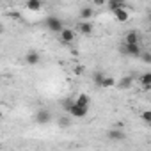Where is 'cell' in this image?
Here are the masks:
<instances>
[{
	"instance_id": "1",
	"label": "cell",
	"mask_w": 151,
	"mask_h": 151,
	"mask_svg": "<svg viewBox=\"0 0 151 151\" xmlns=\"http://www.w3.org/2000/svg\"><path fill=\"white\" fill-rule=\"evenodd\" d=\"M46 27H48L52 32H59V34H60V30L64 29L62 22H60L59 18H55V16H48V18H46Z\"/></svg>"
},
{
	"instance_id": "2",
	"label": "cell",
	"mask_w": 151,
	"mask_h": 151,
	"mask_svg": "<svg viewBox=\"0 0 151 151\" xmlns=\"http://www.w3.org/2000/svg\"><path fill=\"white\" fill-rule=\"evenodd\" d=\"M87 110L89 109H86V107H78V105H71L69 109H68V114L69 116H73V117H86L87 116Z\"/></svg>"
},
{
	"instance_id": "3",
	"label": "cell",
	"mask_w": 151,
	"mask_h": 151,
	"mask_svg": "<svg viewBox=\"0 0 151 151\" xmlns=\"http://www.w3.org/2000/svg\"><path fill=\"white\" fill-rule=\"evenodd\" d=\"M126 55H130V57H140V46L139 45H123V48H121Z\"/></svg>"
},
{
	"instance_id": "4",
	"label": "cell",
	"mask_w": 151,
	"mask_h": 151,
	"mask_svg": "<svg viewBox=\"0 0 151 151\" xmlns=\"http://www.w3.org/2000/svg\"><path fill=\"white\" fill-rule=\"evenodd\" d=\"M50 112L46 110V109H39L37 112H36V121H37V124H46L48 121H50Z\"/></svg>"
},
{
	"instance_id": "5",
	"label": "cell",
	"mask_w": 151,
	"mask_h": 151,
	"mask_svg": "<svg viewBox=\"0 0 151 151\" xmlns=\"http://www.w3.org/2000/svg\"><path fill=\"white\" fill-rule=\"evenodd\" d=\"M114 18H116L119 23H124V22H128V20H130V13H128V9H126V7H121V9L114 11Z\"/></svg>"
},
{
	"instance_id": "6",
	"label": "cell",
	"mask_w": 151,
	"mask_h": 151,
	"mask_svg": "<svg viewBox=\"0 0 151 151\" xmlns=\"http://www.w3.org/2000/svg\"><path fill=\"white\" fill-rule=\"evenodd\" d=\"M73 39H75V30L64 27V29L60 30V41H62V43H71Z\"/></svg>"
},
{
	"instance_id": "7",
	"label": "cell",
	"mask_w": 151,
	"mask_h": 151,
	"mask_svg": "<svg viewBox=\"0 0 151 151\" xmlns=\"http://www.w3.org/2000/svg\"><path fill=\"white\" fill-rule=\"evenodd\" d=\"M73 103H75V105H78V107H86V109H89L91 98H89V94H78L77 100H75Z\"/></svg>"
},
{
	"instance_id": "8",
	"label": "cell",
	"mask_w": 151,
	"mask_h": 151,
	"mask_svg": "<svg viewBox=\"0 0 151 151\" xmlns=\"http://www.w3.org/2000/svg\"><path fill=\"white\" fill-rule=\"evenodd\" d=\"M124 45H139V34H137V30H130L124 36Z\"/></svg>"
},
{
	"instance_id": "9",
	"label": "cell",
	"mask_w": 151,
	"mask_h": 151,
	"mask_svg": "<svg viewBox=\"0 0 151 151\" xmlns=\"http://www.w3.org/2000/svg\"><path fill=\"white\" fill-rule=\"evenodd\" d=\"M25 62L30 64V66H36V64L39 62V53H37L36 50H30V52L25 55Z\"/></svg>"
},
{
	"instance_id": "10",
	"label": "cell",
	"mask_w": 151,
	"mask_h": 151,
	"mask_svg": "<svg viewBox=\"0 0 151 151\" xmlns=\"http://www.w3.org/2000/svg\"><path fill=\"white\" fill-rule=\"evenodd\" d=\"M133 86V77H123L119 82H117V87L119 89H130Z\"/></svg>"
},
{
	"instance_id": "11",
	"label": "cell",
	"mask_w": 151,
	"mask_h": 151,
	"mask_svg": "<svg viewBox=\"0 0 151 151\" xmlns=\"http://www.w3.org/2000/svg\"><path fill=\"white\" fill-rule=\"evenodd\" d=\"M25 7H27L29 11H34V13H37V11H41L43 4L39 2V0H29V2L25 4Z\"/></svg>"
},
{
	"instance_id": "12",
	"label": "cell",
	"mask_w": 151,
	"mask_h": 151,
	"mask_svg": "<svg viewBox=\"0 0 151 151\" xmlns=\"http://www.w3.org/2000/svg\"><path fill=\"white\" fill-rule=\"evenodd\" d=\"M94 16V9L93 7H84L80 9V20H91Z\"/></svg>"
},
{
	"instance_id": "13",
	"label": "cell",
	"mask_w": 151,
	"mask_h": 151,
	"mask_svg": "<svg viewBox=\"0 0 151 151\" xmlns=\"http://www.w3.org/2000/svg\"><path fill=\"white\" fill-rule=\"evenodd\" d=\"M78 29H80V32H82V34H91L94 27H93V23H91V22H80Z\"/></svg>"
},
{
	"instance_id": "14",
	"label": "cell",
	"mask_w": 151,
	"mask_h": 151,
	"mask_svg": "<svg viewBox=\"0 0 151 151\" xmlns=\"http://www.w3.org/2000/svg\"><path fill=\"white\" fill-rule=\"evenodd\" d=\"M140 86H142L146 91L151 87V73H144L142 77H140Z\"/></svg>"
},
{
	"instance_id": "15",
	"label": "cell",
	"mask_w": 151,
	"mask_h": 151,
	"mask_svg": "<svg viewBox=\"0 0 151 151\" xmlns=\"http://www.w3.org/2000/svg\"><path fill=\"white\" fill-rule=\"evenodd\" d=\"M109 139L110 140H123L124 139V133L121 130H110L109 132Z\"/></svg>"
},
{
	"instance_id": "16",
	"label": "cell",
	"mask_w": 151,
	"mask_h": 151,
	"mask_svg": "<svg viewBox=\"0 0 151 151\" xmlns=\"http://www.w3.org/2000/svg\"><path fill=\"white\" fill-rule=\"evenodd\" d=\"M112 86H116V80H114L112 77H105V78L101 80V86H100V87H112Z\"/></svg>"
},
{
	"instance_id": "17",
	"label": "cell",
	"mask_w": 151,
	"mask_h": 151,
	"mask_svg": "<svg viewBox=\"0 0 151 151\" xmlns=\"http://www.w3.org/2000/svg\"><path fill=\"white\" fill-rule=\"evenodd\" d=\"M93 78H94V84H96V86L100 87V86H101V80L105 78V75H103L101 71H96V73H94V77H93Z\"/></svg>"
},
{
	"instance_id": "18",
	"label": "cell",
	"mask_w": 151,
	"mask_h": 151,
	"mask_svg": "<svg viewBox=\"0 0 151 151\" xmlns=\"http://www.w3.org/2000/svg\"><path fill=\"white\" fill-rule=\"evenodd\" d=\"M121 7H124V4L123 2H109V9L114 13V11H117V9H121Z\"/></svg>"
},
{
	"instance_id": "19",
	"label": "cell",
	"mask_w": 151,
	"mask_h": 151,
	"mask_svg": "<svg viewBox=\"0 0 151 151\" xmlns=\"http://www.w3.org/2000/svg\"><path fill=\"white\" fill-rule=\"evenodd\" d=\"M140 117H142L146 123H151V112H149V110H144V112L140 114Z\"/></svg>"
},
{
	"instance_id": "20",
	"label": "cell",
	"mask_w": 151,
	"mask_h": 151,
	"mask_svg": "<svg viewBox=\"0 0 151 151\" xmlns=\"http://www.w3.org/2000/svg\"><path fill=\"white\" fill-rule=\"evenodd\" d=\"M59 126H60V128L69 126V119H68V117H60V119H59Z\"/></svg>"
},
{
	"instance_id": "21",
	"label": "cell",
	"mask_w": 151,
	"mask_h": 151,
	"mask_svg": "<svg viewBox=\"0 0 151 151\" xmlns=\"http://www.w3.org/2000/svg\"><path fill=\"white\" fill-rule=\"evenodd\" d=\"M140 57H142V60H144L146 64L151 62V55H149V53H140Z\"/></svg>"
},
{
	"instance_id": "22",
	"label": "cell",
	"mask_w": 151,
	"mask_h": 151,
	"mask_svg": "<svg viewBox=\"0 0 151 151\" xmlns=\"http://www.w3.org/2000/svg\"><path fill=\"white\" fill-rule=\"evenodd\" d=\"M62 105H64V109L68 110V109H69V107L73 105V100H66V101H62Z\"/></svg>"
},
{
	"instance_id": "23",
	"label": "cell",
	"mask_w": 151,
	"mask_h": 151,
	"mask_svg": "<svg viewBox=\"0 0 151 151\" xmlns=\"http://www.w3.org/2000/svg\"><path fill=\"white\" fill-rule=\"evenodd\" d=\"M2 116H4V112H2V110H0V119H2Z\"/></svg>"
},
{
	"instance_id": "24",
	"label": "cell",
	"mask_w": 151,
	"mask_h": 151,
	"mask_svg": "<svg viewBox=\"0 0 151 151\" xmlns=\"http://www.w3.org/2000/svg\"><path fill=\"white\" fill-rule=\"evenodd\" d=\"M2 29H4V27H2V23H0V32H2Z\"/></svg>"
}]
</instances>
